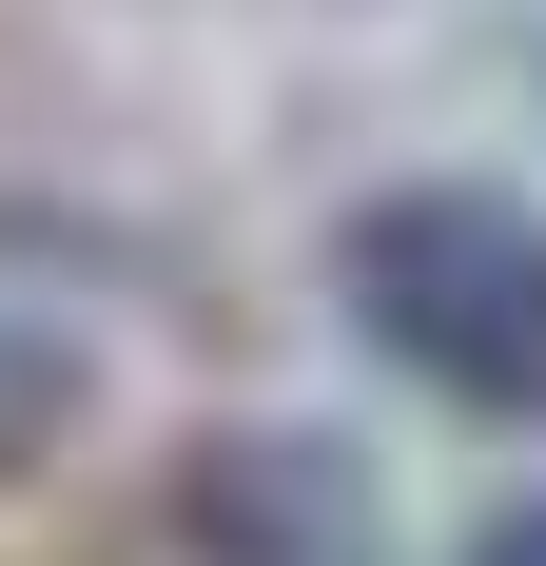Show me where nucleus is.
Masks as SVG:
<instances>
[{
	"instance_id": "f257e3e1",
	"label": "nucleus",
	"mask_w": 546,
	"mask_h": 566,
	"mask_svg": "<svg viewBox=\"0 0 546 566\" xmlns=\"http://www.w3.org/2000/svg\"><path fill=\"white\" fill-rule=\"evenodd\" d=\"M332 313L449 410H546V216L489 176H390L332 234Z\"/></svg>"
},
{
	"instance_id": "f03ea898",
	"label": "nucleus",
	"mask_w": 546,
	"mask_h": 566,
	"mask_svg": "<svg viewBox=\"0 0 546 566\" xmlns=\"http://www.w3.org/2000/svg\"><path fill=\"white\" fill-rule=\"evenodd\" d=\"M176 566H390L371 547V469H351V430H293V410H234V430H196L157 489Z\"/></svg>"
},
{
	"instance_id": "7ed1b4c3",
	"label": "nucleus",
	"mask_w": 546,
	"mask_h": 566,
	"mask_svg": "<svg viewBox=\"0 0 546 566\" xmlns=\"http://www.w3.org/2000/svg\"><path fill=\"white\" fill-rule=\"evenodd\" d=\"M78 430H98V333H78L59 293L0 274V489H20V469H59Z\"/></svg>"
},
{
	"instance_id": "20e7f679",
	"label": "nucleus",
	"mask_w": 546,
	"mask_h": 566,
	"mask_svg": "<svg viewBox=\"0 0 546 566\" xmlns=\"http://www.w3.org/2000/svg\"><path fill=\"white\" fill-rule=\"evenodd\" d=\"M469 566H546V489H527V509H489V527H469Z\"/></svg>"
}]
</instances>
